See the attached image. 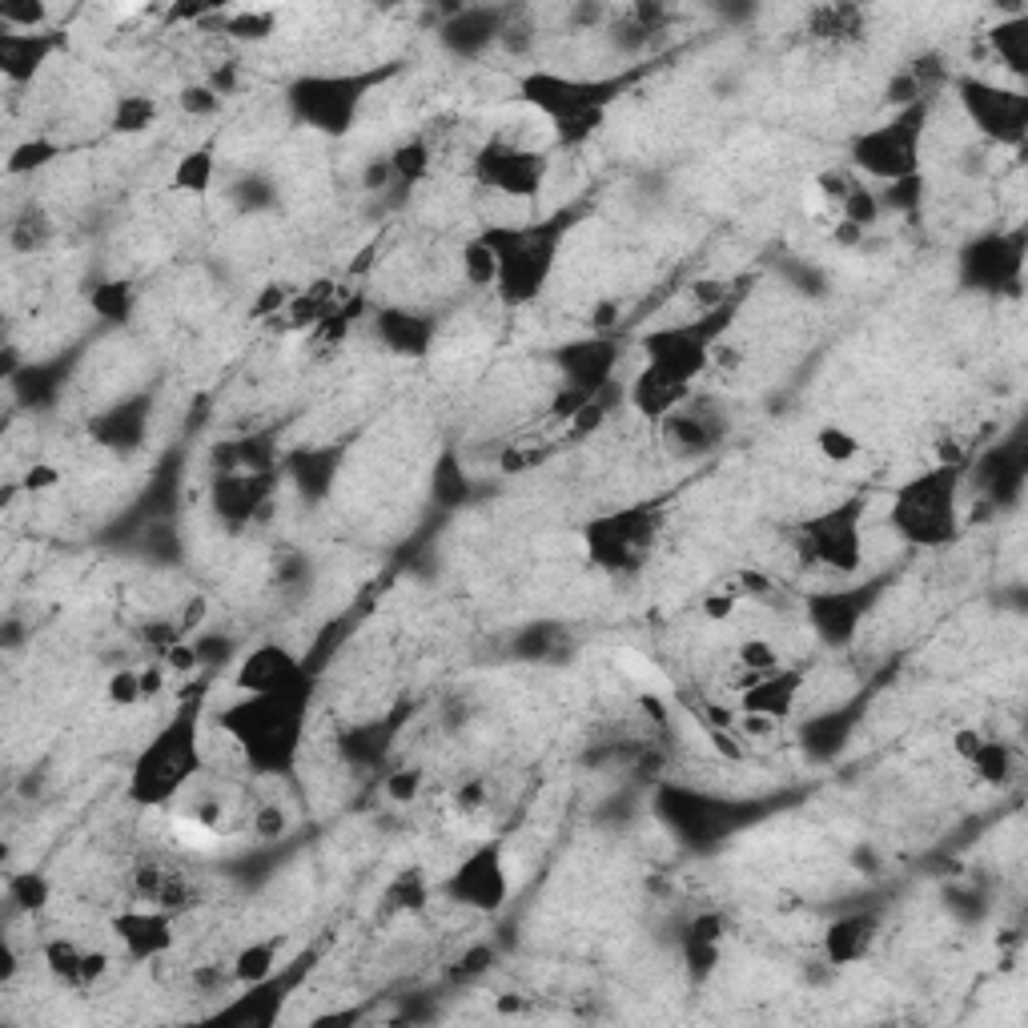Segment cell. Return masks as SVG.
Instances as JSON below:
<instances>
[{"label":"cell","instance_id":"obj_1","mask_svg":"<svg viewBox=\"0 0 1028 1028\" xmlns=\"http://www.w3.org/2000/svg\"><path fill=\"white\" fill-rule=\"evenodd\" d=\"M306 703H309V675L298 679L294 688L261 691L249 695L237 708L221 715V728L246 751V760L257 771H286L298 755L302 728H306Z\"/></svg>","mask_w":1028,"mask_h":1028},{"label":"cell","instance_id":"obj_2","mask_svg":"<svg viewBox=\"0 0 1028 1028\" xmlns=\"http://www.w3.org/2000/svg\"><path fill=\"white\" fill-rule=\"evenodd\" d=\"M201 768V751H197V708H181L169 720V728L157 735L149 748L137 755L134 775H129V795L137 803H165L181 783Z\"/></svg>","mask_w":1028,"mask_h":1028},{"label":"cell","instance_id":"obj_3","mask_svg":"<svg viewBox=\"0 0 1028 1028\" xmlns=\"http://www.w3.org/2000/svg\"><path fill=\"white\" fill-rule=\"evenodd\" d=\"M523 101L535 105L546 121L555 125L559 141H583L599 129L603 109L615 97V85L607 81H579V77H559V72H531L518 81Z\"/></svg>","mask_w":1028,"mask_h":1028},{"label":"cell","instance_id":"obj_4","mask_svg":"<svg viewBox=\"0 0 1028 1028\" xmlns=\"http://www.w3.org/2000/svg\"><path fill=\"white\" fill-rule=\"evenodd\" d=\"M957 478L960 466L940 463L936 471L900 486L892 503V523L908 543L932 546L957 535Z\"/></svg>","mask_w":1028,"mask_h":1028},{"label":"cell","instance_id":"obj_5","mask_svg":"<svg viewBox=\"0 0 1028 1028\" xmlns=\"http://www.w3.org/2000/svg\"><path fill=\"white\" fill-rule=\"evenodd\" d=\"M795 551L803 563L836 571V575H852L856 566L864 563V503L852 498V503L836 506L820 518L800 523Z\"/></svg>","mask_w":1028,"mask_h":1028},{"label":"cell","instance_id":"obj_6","mask_svg":"<svg viewBox=\"0 0 1028 1028\" xmlns=\"http://www.w3.org/2000/svg\"><path fill=\"white\" fill-rule=\"evenodd\" d=\"M723 318H728V309H715V314H703L700 322L651 329L648 338H643L648 366L683 382V386H691L711 366V346L723 338V326H728Z\"/></svg>","mask_w":1028,"mask_h":1028},{"label":"cell","instance_id":"obj_7","mask_svg":"<svg viewBox=\"0 0 1028 1028\" xmlns=\"http://www.w3.org/2000/svg\"><path fill=\"white\" fill-rule=\"evenodd\" d=\"M659 514L651 506H635V511H619L611 518L586 526V555L603 571L627 575L635 566L648 563V551L655 543Z\"/></svg>","mask_w":1028,"mask_h":1028},{"label":"cell","instance_id":"obj_8","mask_svg":"<svg viewBox=\"0 0 1028 1028\" xmlns=\"http://www.w3.org/2000/svg\"><path fill=\"white\" fill-rule=\"evenodd\" d=\"M486 237L498 249V289L506 302L535 298L543 278L551 274V254L555 241H546L543 229H486Z\"/></svg>","mask_w":1028,"mask_h":1028},{"label":"cell","instance_id":"obj_9","mask_svg":"<svg viewBox=\"0 0 1028 1028\" xmlns=\"http://www.w3.org/2000/svg\"><path fill=\"white\" fill-rule=\"evenodd\" d=\"M920 109H908L900 121L880 125L872 134H860L852 141V161L856 169H864L872 177H908L916 169V149H920Z\"/></svg>","mask_w":1028,"mask_h":1028},{"label":"cell","instance_id":"obj_10","mask_svg":"<svg viewBox=\"0 0 1028 1028\" xmlns=\"http://www.w3.org/2000/svg\"><path fill=\"white\" fill-rule=\"evenodd\" d=\"M511 892V876L503 868V840L483 843L478 852L463 860V868L446 880V896H454V905L478 908V912H498Z\"/></svg>","mask_w":1028,"mask_h":1028},{"label":"cell","instance_id":"obj_11","mask_svg":"<svg viewBox=\"0 0 1028 1028\" xmlns=\"http://www.w3.org/2000/svg\"><path fill=\"white\" fill-rule=\"evenodd\" d=\"M474 177L483 186L498 189V194H514V197H531L546 177V161L538 154H526V149H514L506 141H491L474 161Z\"/></svg>","mask_w":1028,"mask_h":1028},{"label":"cell","instance_id":"obj_12","mask_svg":"<svg viewBox=\"0 0 1028 1028\" xmlns=\"http://www.w3.org/2000/svg\"><path fill=\"white\" fill-rule=\"evenodd\" d=\"M960 97H965V109L972 113L980 134L997 137V141H1020L1025 137L1028 105L1020 93H1005V89H992V85L965 81L960 85Z\"/></svg>","mask_w":1028,"mask_h":1028},{"label":"cell","instance_id":"obj_13","mask_svg":"<svg viewBox=\"0 0 1028 1028\" xmlns=\"http://www.w3.org/2000/svg\"><path fill=\"white\" fill-rule=\"evenodd\" d=\"M289 101L309 125H318L326 134H342L350 125L354 109H358V85L329 81V77L326 81H302Z\"/></svg>","mask_w":1028,"mask_h":1028},{"label":"cell","instance_id":"obj_14","mask_svg":"<svg viewBox=\"0 0 1028 1028\" xmlns=\"http://www.w3.org/2000/svg\"><path fill=\"white\" fill-rule=\"evenodd\" d=\"M113 932L121 936L125 952L134 960H157L174 948V920L165 908H129L113 920Z\"/></svg>","mask_w":1028,"mask_h":1028},{"label":"cell","instance_id":"obj_15","mask_svg":"<svg viewBox=\"0 0 1028 1028\" xmlns=\"http://www.w3.org/2000/svg\"><path fill=\"white\" fill-rule=\"evenodd\" d=\"M800 691H803V671L775 668L768 675L751 679L748 688L740 691V715H760V720L780 723L783 715H792Z\"/></svg>","mask_w":1028,"mask_h":1028},{"label":"cell","instance_id":"obj_16","mask_svg":"<svg viewBox=\"0 0 1028 1028\" xmlns=\"http://www.w3.org/2000/svg\"><path fill=\"white\" fill-rule=\"evenodd\" d=\"M298 679H306V671H302L298 659L289 655L286 648H278V643H261V648L249 651L246 663L237 668V688L246 691V695L294 688Z\"/></svg>","mask_w":1028,"mask_h":1028},{"label":"cell","instance_id":"obj_17","mask_svg":"<svg viewBox=\"0 0 1028 1028\" xmlns=\"http://www.w3.org/2000/svg\"><path fill=\"white\" fill-rule=\"evenodd\" d=\"M45 965H49V972L57 980H61L65 988H89L97 985V977H105V952H93V948H85L81 940H69V936H61V940H49L45 945Z\"/></svg>","mask_w":1028,"mask_h":1028},{"label":"cell","instance_id":"obj_18","mask_svg":"<svg viewBox=\"0 0 1028 1028\" xmlns=\"http://www.w3.org/2000/svg\"><path fill=\"white\" fill-rule=\"evenodd\" d=\"M691 386H683V382L668 378V374L651 370V366H643L635 378V386H631V402H635V411L643 414V418H671V414L679 411V402L688 398Z\"/></svg>","mask_w":1028,"mask_h":1028},{"label":"cell","instance_id":"obj_19","mask_svg":"<svg viewBox=\"0 0 1028 1028\" xmlns=\"http://www.w3.org/2000/svg\"><path fill=\"white\" fill-rule=\"evenodd\" d=\"M278 972V940H257L234 957V980L246 988H261Z\"/></svg>","mask_w":1028,"mask_h":1028},{"label":"cell","instance_id":"obj_20","mask_svg":"<svg viewBox=\"0 0 1028 1028\" xmlns=\"http://www.w3.org/2000/svg\"><path fill=\"white\" fill-rule=\"evenodd\" d=\"M463 274L471 286H498V249L486 234H478L474 241H466L463 249Z\"/></svg>","mask_w":1028,"mask_h":1028},{"label":"cell","instance_id":"obj_21","mask_svg":"<svg viewBox=\"0 0 1028 1028\" xmlns=\"http://www.w3.org/2000/svg\"><path fill=\"white\" fill-rule=\"evenodd\" d=\"M968 768L977 771L980 783H988V788H1000V783H1008V775H1012V751H1008L1000 740H985L977 755L968 760Z\"/></svg>","mask_w":1028,"mask_h":1028},{"label":"cell","instance_id":"obj_22","mask_svg":"<svg viewBox=\"0 0 1028 1028\" xmlns=\"http://www.w3.org/2000/svg\"><path fill=\"white\" fill-rule=\"evenodd\" d=\"M735 663H740V671H743V679L735 688L743 691L751 679H760V675H768V671L780 668V651L771 648L768 639H743L740 651H735Z\"/></svg>","mask_w":1028,"mask_h":1028},{"label":"cell","instance_id":"obj_23","mask_svg":"<svg viewBox=\"0 0 1028 1028\" xmlns=\"http://www.w3.org/2000/svg\"><path fill=\"white\" fill-rule=\"evenodd\" d=\"M816 451H820L823 463H836V466H848L860 458V451H864V443L856 438L848 426H823L820 434H816Z\"/></svg>","mask_w":1028,"mask_h":1028},{"label":"cell","instance_id":"obj_24","mask_svg":"<svg viewBox=\"0 0 1028 1028\" xmlns=\"http://www.w3.org/2000/svg\"><path fill=\"white\" fill-rule=\"evenodd\" d=\"M209 181H214V154H209V149H197V154H186L177 161L174 189L201 197V194H209Z\"/></svg>","mask_w":1028,"mask_h":1028},{"label":"cell","instance_id":"obj_25","mask_svg":"<svg viewBox=\"0 0 1028 1028\" xmlns=\"http://www.w3.org/2000/svg\"><path fill=\"white\" fill-rule=\"evenodd\" d=\"M868 920H843V925H836L832 932H828V957H832V965H848V960H856L860 952L868 948Z\"/></svg>","mask_w":1028,"mask_h":1028},{"label":"cell","instance_id":"obj_26","mask_svg":"<svg viewBox=\"0 0 1028 1028\" xmlns=\"http://www.w3.org/2000/svg\"><path fill=\"white\" fill-rule=\"evenodd\" d=\"M720 940H723V916L708 912V916H700V920L691 925V932H688V952H691V960H695V968H703V965L711 968V960H715V948H720Z\"/></svg>","mask_w":1028,"mask_h":1028},{"label":"cell","instance_id":"obj_27","mask_svg":"<svg viewBox=\"0 0 1028 1028\" xmlns=\"http://www.w3.org/2000/svg\"><path fill=\"white\" fill-rule=\"evenodd\" d=\"M105 695H109V703H113V708H137V703H145L141 668L113 671V675H109V683H105Z\"/></svg>","mask_w":1028,"mask_h":1028},{"label":"cell","instance_id":"obj_28","mask_svg":"<svg viewBox=\"0 0 1028 1028\" xmlns=\"http://www.w3.org/2000/svg\"><path fill=\"white\" fill-rule=\"evenodd\" d=\"M426 169H431V145L426 141H406L391 154V174H398L402 181H418Z\"/></svg>","mask_w":1028,"mask_h":1028},{"label":"cell","instance_id":"obj_29","mask_svg":"<svg viewBox=\"0 0 1028 1028\" xmlns=\"http://www.w3.org/2000/svg\"><path fill=\"white\" fill-rule=\"evenodd\" d=\"M9 900H17V908L24 912H37L49 900V880L41 872H21L9 880Z\"/></svg>","mask_w":1028,"mask_h":1028},{"label":"cell","instance_id":"obj_30","mask_svg":"<svg viewBox=\"0 0 1028 1028\" xmlns=\"http://www.w3.org/2000/svg\"><path fill=\"white\" fill-rule=\"evenodd\" d=\"M154 101H141V97H125L121 105H117V129L121 134H141V129H149V121H154Z\"/></svg>","mask_w":1028,"mask_h":1028},{"label":"cell","instance_id":"obj_31","mask_svg":"<svg viewBox=\"0 0 1028 1028\" xmlns=\"http://www.w3.org/2000/svg\"><path fill=\"white\" fill-rule=\"evenodd\" d=\"M217 105H221V89H214V85H189V89H181V109L194 117H206V113H217Z\"/></svg>","mask_w":1028,"mask_h":1028},{"label":"cell","instance_id":"obj_32","mask_svg":"<svg viewBox=\"0 0 1028 1028\" xmlns=\"http://www.w3.org/2000/svg\"><path fill=\"white\" fill-rule=\"evenodd\" d=\"M735 611H740V595H735L731 586H720V591L703 595V615H708L711 623H728Z\"/></svg>","mask_w":1028,"mask_h":1028},{"label":"cell","instance_id":"obj_33","mask_svg":"<svg viewBox=\"0 0 1028 1028\" xmlns=\"http://www.w3.org/2000/svg\"><path fill=\"white\" fill-rule=\"evenodd\" d=\"M728 586H731V591H735L740 599H748V595H771V586H775V583H771L768 575H760V571H748V566H743L740 575L731 579Z\"/></svg>","mask_w":1028,"mask_h":1028},{"label":"cell","instance_id":"obj_34","mask_svg":"<svg viewBox=\"0 0 1028 1028\" xmlns=\"http://www.w3.org/2000/svg\"><path fill=\"white\" fill-rule=\"evenodd\" d=\"M985 740H988L985 731H977V728H960L957 735H952V755L968 763V760H972V755H977V751H980V743H985Z\"/></svg>","mask_w":1028,"mask_h":1028},{"label":"cell","instance_id":"obj_35","mask_svg":"<svg viewBox=\"0 0 1028 1028\" xmlns=\"http://www.w3.org/2000/svg\"><path fill=\"white\" fill-rule=\"evenodd\" d=\"M266 29H269V12H254V9L241 12L234 24L237 37H249V41H254V37H266Z\"/></svg>","mask_w":1028,"mask_h":1028},{"label":"cell","instance_id":"obj_36","mask_svg":"<svg viewBox=\"0 0 1028 1028\" xmlns=\"http://www.w3.org/2000/svg\"><path fill=\"white\" fill-rule=\"evenodd\" d=\"M125 302H129V289H125V286H105V289H97L93 306L101 309V314H121Z\"/></svg>","mask_w":1028,"mask_h":1028},{"label":"cell","instance_id":"obj_37","mask_svg":"<svg viewBox=\"0 0 1028 1028\" xmlns=\"http://www.w3.org/2000/svg\"><path fill=\"white\" fill-rule=\"evenodd\" d=\"M281 828H286V816H281L278 808H261V812H257V820H254L257 836H266L269 840V836H281Z\"/></svg>","mask_w":1028,"mask_h":1028},{"label":"cell","instance_id":"obj_38","mask_svg":"<svg viewBox=\"0 0 1028 1028\" xmlns=\"http://www.w3.org/2000/svg\"><path fill=\"white\" fill-rule=\"evenodd\" d=\"M61 474H57V466H32L29 474H24V491H49L52 483H57Z\"/></svg>","mask_w":1028,"mask_h":1028},{"label":"cell","instance_id":"obj_39","mask_svg":"<svg viewBox=\"0 0 1028 1028\" xmlns=\"http://www.w3.org/2000/svg\"><path fill=\"white\" fill-rule=\"evenodd\" d=\"M386 792H391L394 800H411V795L418 792V771H402V775H394V780L386 783Z\"/></svg>","mask_w":1028,"mask_h":1028},{"label":"cell","instance_id":"obj_40","mask_svg":"<svg viewBox=\"0 0 1028 1028\" xmlns=\"http://www.w3.org/2000/svg\"><path fill=\"white\" fill-rule=\"evenodd\" d=\"M201 619H206V595H194L186 603V615H181V635H189V631H194Z\"/></svg>","mask_w":1028,"mask_h":1028}]
</instances>
